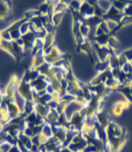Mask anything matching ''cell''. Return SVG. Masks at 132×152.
I'll return each mask as SVG.
<instances>
[{"label": "cell", "instance_id": "1", "mask_svg": "<svg viewBox=\"0 0 132 152\" xmlns=\"http://www.w3.org/2000/svg\"><path fill=\"white\" fill-rule=\"evenodd\" d=\"M124 18H125V15L123 14V12L115 9L112 5L110 9L104 14L102 20L104 21H113V22L117 23L118 25H120L124 20Z\"/></svg>", "mask_w": 132, "mask_h": 152}, {"label": "cell", "instance_id": "2", "mask_svg": "<svg viewBox=\"0 0 132 152\" xmlns=\"http://www.w3.org/2000/svg\"><path fill=\"white\" fill-rule=\"evenodd\" d=\"M17 91L26 101H34L33 90L30 84L28 83L21 80L17 86Z\"/></svg>", "mask_w": 132, "mask_h": 152}, {"label": "cell", "instance_id": "3", "mask_svg": "<svg viewBox=\"0 0 132 152\" xmlns=\"http://www.w3.org/2000/svg\"><path fill=\"white\" fill-rule=\"evenodd\" d=\"M61 60H63V56L58 47H56V45H54L53 49L50 54L45 55V62L50 65H53Z\"/></svg>", "mask_w": 132, "mask_h": 152}, {"label": "cell", "instance_id": "4", "mask_svg": "<svg viewBox=\"0 0 132 152\" xmlns=\"http://www.w3.org/2000/svg\"><path fill=\"white\" fill-rule=\"evenodd\" d=\"M93 45L95 46V52L97 54L98 58V61H105L109 59V55H110V48L106 45V46H99L95 42Z\"/></svg>", "mask_w": 132, "mask_h": 152}, {"label": "cell", "instance_id": "5", "mask_svg": "<svg viewBox=\"0 0 132 152\" xmlns=\"http://www.w3.org/2000/svg\"><path fill=\"white\" fill-rule=\"evenodd\" d=\"M79 13L84 19L89 18L94 15V7L89 2H83L79 10Z\"/></svg>", "mask_w": 132, "mask_h": 152}, {"label": "cell", "instance_id": "6", "mask_svg": "<svg viewBox=\"0 0 132 152\" xmlns=\"http://www.w3.org/2000/svg\"><path fill=\"white\" fill-rule=\"evenodd\" d=\"M21 38L23 39L24 43H25V50H32L34 41L37 39V36L34 32L29 31V33H27L25 35H22Z\"/></svg>", "mask_w": 132, "mask_h": 152}, {"label": "cell", "instance_id": "7", "mask_svg": "<svg viewBox=\"0 0 132 152\" xmlns=\"http://www.w3.org/2000/svg\"><path fill=\"white\" fill-rule=\"evenodd\" d=\"M130 107L128 101H118L112 106V113L114 116H120L125 109Z\"/></svg>", "mask_w": 132, "mask_h": 152}, {"label": "cell", "instance_id": "8", "mask_svg": "<svg viewBox=\"0 0 132 152\" xmlns=\"http://www.w3.org/2000/svg\"><path fill=\"white\" fill-rule=\"evenodd\" d=\"M95 117L97 119V122L103 128L107 127V125L109 124V123L110 122L109 120V116L106 111L104 110H101L95 114Z\"/></svg>", "mask_w": 132, "mask_h": 152}, {"label": "cell", "instance_id": "9", "mask_svg": "<svg viewBox=\"0 0 132 152\" xmlns=\"http://www.w3.org/2000/svg\"><path fill=\"white\" fill-rule=\"evenodd\" d=\"M107 80V76H106V72H100L98 73L94 77H93L91 82H90V86H98L100 84L104 83Z\"/></svg>", "mask_w": 132, "mask_h": 152}, {"label": "cell", "instance_id": "10", "mask_svg": "<svg viewBox=\"0 0 132 152\" xmlns=\"http://www.w3.org/2000/svg\"><path fill=\"white\" fill-rule=\"evenodd\" d=\"M50 110L51 109L47 105H42V104H40V103L34 102V111L38 114L41 115L42 117L45 118L47 116V114L49 113Z\"/></svg>", "mask_w": 132, "mask_h": 152}, {"label": "cell", "instance_id": "11", "mask_svg": "<svg viewBox=\"0 0 132 152\" xmlns=\"http://www.w3.org/2000/svg\"><path fill=\"white\" fill-rule=\"evenodd\" d=\"M59 113L56 112V109H51L49 113L47 114V116L45 117V121L46 123H48L49 124H51V126L55 125L57 123V119H58Z\"/></svg>", "mask_w": 132, "mask_h": 152}, {"label": "cell", "instance_id": "12", "mask_svg": "<svg viewBox=\"0 0 132 152\" xmlns=\"http://www.w3.org/2000/svg\"><path fill=\"white\" fill-rule=\"evenodd\" d=\"M0 48L4 50L7 53L11 55L15 59V53H14V50H13V45H12V41H6V40H2V42L0 43Z\"/></svg>", "mask_w": 132, "mask_h": 152}, {"label": "cell", "instance_id": "13", "mask_svg": "<svg viewBox=\"0 0 132 152\" xmlns=\"http://www.w3.org/2000/svg\"><path fill=\"white\" fill-rule=\"evenodd\" d=\"M110 36V34H104L99 36H95L94 37V42L99 46H106L108 45V41H109V38Z\"/></svg>", "mask_w": 132, "mask_h": 152}, {"label": "cell", "instance_id": "14", "mask_svg": "<svg viewBox=\"0 0 132 152\" xmlns=\"http://www.w3.org/2000/svg\"><path fill=\"white\" fill-rule=\"evenodd\" d=\"M104 85L106 86V88L110 90H114V89H118L121 85L119 83L117 79H115L114 77L113 78H109L106 80V82L104 83Z\"/></svg>", "mask_w": 132, "mask_h": 152}, {"label": "cell", "instance_id": "15", "mask_svg": "<svg viewBox=\"0 0 132 152\" xmlns=\"http://www.w3.org/2000/svg\"><path fill=\"white\" fill-rule=\"evenodd\" d=\"M120 45V43L117 39V38L114 35H113L112 34H110V36L109 38V41H108V46L114 50L119 48Z\"/></svg>", "mask_w": 132, "mask_h": 152}, {"label": "cell", "instance_id": "16", "mask_svg": "<svg viewBox=\"0 0 132 152\" xmlns=\"http://www.w3.org/2000/svg\"><path fill=\"white\" fill-rule=\"evenodd\" d=\"M109 67V59L105 61H98L95 65V69L98 72V73L100 72H104Z\"/></svg>", "mask_w": 132, "mask_h": 152}, {"label": "cell", "instance_id": "17", "mask_svg": "<svg viewBox=\"0 0 132 152\" xmlns=\"http://www.w3.org/2000/svg\"><path fill=\"white\" fill-rule=\"evenodd\" d=\"M64 13L63 12H55L54 15H52V18H51V23L53 24V25L56 27L61 23V21L62 20V17H63Z\"/></svg>", "mask_w": 132, "mask_h": 152}, {"label": "cell", "instance_id": "18", "mask_svg": "<svg viewBox=\"0 0 132 152\" xmlns=\"http://www.w3.org/2000/svg\"><path fill=\"white\" fill-rule=\"evenodd\" d=\"M44 134L45 136L47 137L51 138L53 136V130H52V128H51V125L49 124L48 123H45L43 126V129H42V132Z\"/></svg>", "mask_w": 132, "mask_h": 152}, {"label": "cell", "instance_id": "19", "mask_svg": "<svg viewBox=\"0 0 132 152\" xmlns=\"http://www.w3.org/2000/svg\"><path fill=\"white\" fill-rule=\"evenodd\" d=\"M68 104L69 103H67V102H65V101H62V100L58 101L57 106H56V112H57L59 114L65 113V111H66V109L67 108Z\"/></svg>", "mask_w": 132, "mask_h": 152}, {"label": "cell", "instance_id": "20", "mask_svg": "<svg viewBox=\"0 0 132 152\" xmlns=\"http://www.w3.org/2000/svg\"><path fill=\"white\" fill-rule=\"evenodd\" d=\"M20 33H21V35H25L27 33H29L30 30V21L29 20H26L25 22H24L20 28Z\"/></svg>", "mask_w": 132, "mask_h": 152}, {"label": "cell", "instance_id": "21", "mask_svg": "<svg viewBox=\"0 0 132 152\" xmlns=\"http://www.w3.org/2000/svg\"><path fill=\"white\" fill-rule=\"evenodd\" d=\"M128 1H113L112 2V5L115 8L117 9L118 10L121 11L123 12L124 9L125 8V6L127 5Z\"/></svg>", "mask_w": 132, "mask_h": 152}, {"label": "cell", "instance_id": "22", "mask_svg": "<svg viewBox=\"0 0 132 152\" xmlns=\"http://www.w3.org/2000/svg\"><path fill=\"white\" fill-rule=\"evenodd\" d=\"M123 14L125 17H132V1H128L127 5L123 10Z\"/></svg>", "mask_w": 132, "mask_h": 152}, {"label": "cell", "instance_id": "23", "mask_svg": "<svg viewBox=\"0 0 132 152\" xmlns=\"http://www.w3.org/2000/svg\"><path fill=\"white\" fill-rule=\"evenodd\" d=\"M100 28H101V30H103V33L104 34H109L111 32H110V30H109V26H108V24L106 21H104V20H102V22L99 24L98 25Z\"/></svg>", "mask_w": 132, "mask_h": 152}, {"label": "cell", "instance_id": "24", "mask_svg": "<svg viewBox=\"0 0 132 152\" xmlns=\"http://www.w3.org/2000/svg\"><path fill=\"white\" fill-rule=\"evenodd\" d=\"M83 2H78V1H73V2H70L69 5L71 6L72 9H73L75 11H78L81 8V5H82Z\"/></svg>", "mask_w": 132, "mask_h": 152}, {"label": "cell", "instance_id": "25", "mask_svg": "<svg viewBox=\"0 0 132 152\" xmlns=\"http://www.w3.org/2000/svg\"><path fill=\"white\" fill-rule=\"evenodd\" d=\"M118 61H119V65H120V68H122L125 64L127 63V62H129L122 53L118 56Z\"/></svg>", "mask_w": 132, "mask_h": 152}, {"label": "cell", "instance_id": "26", "mask_svg": "<svg viewBox=\"0 0 132 152\" xmlns=\"http://www.w3.org/2000/svg\"><path fill=\"white\" fill-rule=\"evenodd\" d=\"M122 54L125 56V57L126 58L129 62H131L132 61V48L131 49H128L125 51H123Z\"/></svg>", "mask_w": 132, "mask_h": 152}, {"label": "cell", "instance_id": "27", "mask_svg": "<svg viewBox=\"0 0 132 152\" xmlns=\"http://www.w3.org/2000/svg\"><path fill=\"white\" fill-rule=\"evenodd\" d=\"M9 152H21V151H20V147L18 146V145H12V147Z\"/></svg>", "mask_w": 132, "mask_h": 152}, {"label": "cell", "instance_id": "28", "mask_svg": "<svg viewBox=\"0 0 132 152\" xmlns=\"http://www.w3.org/2000/svg\"><path fill=\"white\" fill-rule=\"evenodd\" d=\"M130 91H131V94L132 96V85L130 87Z\"/></svg>", "mask_w": 132, "mask_h": 152}, {"label": "cell", "instance_id": "29", "mask_svg": "<svg viewBox=\"0 0 132 152\" xmlns=\"http://www.w3.org/2000/svg\"><path fill=\"white\" fill-rule=\"evenodd\" d=\"M96 152H101V151H96Z\"/></svg>", "mask_w": 132, "mask_h": 152}, {"label": "cell", "instance_id": "30", "mask_svg": "<svg viewBox=\"0 0 132 152\" xmlns=\"http://www.w3.org/2000/svg\"><path fill=\"white\" fill-rule=\"evenodd\" d=\"M0 92H1V90H0Z\"/></svg>", "mask_w": 132, "mask_h": 152}]
</instances>
